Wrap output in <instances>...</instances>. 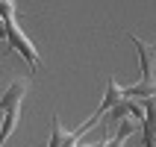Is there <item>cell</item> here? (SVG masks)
<instances>
[{
  "instance_id": "obj_1",
  "label": "cell",
  "mask_w": 156,
  "mask_h": 147,
  "mask_svg": "<svg viewBox=\"0 0 156 147\" xmlns=\"http://www.w3.org/2000/svg\"><path fill=\"white\" fill-rule=\"evenodd\" d=\"M18 9L12 0H0V18H3V24H6V38H9V50H15L24 56V62L30 68H41V59H38V50H35V44L30 41V35L21 30L18 24Z\"/></svg>"
},
{
  "instance_id": "obj_2",
  "label": "cell",
  "mask_w": 156,
  "mask_h": 147,
  "mask_svg": "<svg viewBox=\"0 0 156 147\" xmlns=\"http://www.w3.org/2000/svg\"><path fill=\"white\" fill-rule=\"evenodd\" d=\"M127 38H130L133 47L139 50V65H141V77H139V82H141V86H153V82H156V50L150 47L147 41H141L139 35H133V33L127 35Z\"/></svg>"
},
{
  "instance_id": "obj_3",
  "label": "cell",
  "mask_w": 156,
  "mask_h": 147,
  "mask_svg": "<svg viewBox=\"0 0 156 147\" xmlns=\"http://www.w3.org/2000/svg\"><path fill=\"white\" fill-rule=\"evenodd\" d=\"M27 94H30V77H15L12 82H9V88L3 91V97H0V115L21 109V103H24Z\"/></svg>"
},
{
  "instance_id": "obj_4",
  "label": "cell",
  "mask_w": 156,
  "mask_h": 147,
  "mask_svg": "<svg viewBox=\"0 0 156 147\" xmlns=\"http://www.w3.org/2000/svg\"><path fill=\"white\" fill-rule=\"evenodd\" d=\"M144 118H141V138L144 147H156V94L144 97Z\"/></svg>"
},
{
  "instance_id": "obj_5",
  "label": "cell",
  "mask_w": 156,
  "mask_h": 147,
  "mask_svg": "<svg viewBox=\"0 0 156 147\" xmlns=\"http://www.w3.org/2000/svg\"><path fill=\"white\" fill-rule=\"evenodd\" d=\"M109 115V121H124V118H136V121L141 124V118H144V103L141 100H133V97H124L121 103L115 106Z\"/></svg>"
},
{
  "instance_id": "obj_6",
  "label": "cell",
  "mask_w": 156,
  "mask_h": 147,
  "mask_svg": "<svg viewBox=\"0 0 156 147\" xmlns=\"http://www.w3.org/2000/svg\"><path fill=\"white\" fill-rule=\"evenodd\" d=\"M121 100H124L121 86L115 82V77H109V79H106V94H103V103L94 109V115H97V118H103V115H106V112H112V109L121 103Z\"/></svg>"
},
{
  "instance_id": "obj_7",
  "label": "cell",
  "mask_w": 156,
  "mask_h": 147,
  "mask_svg": "<svg viewBox=\"0 0 156 147\" xmlns=\"http://www.w3.org/2000/svg\"><path fill=\"white\" fill-rule=\"evenodd\" d=\"M18 121H21V109H15V112H6V115H3V127H0V147L6 144V141H9V135L15 132Z\"/></svg>"
},
{
  "instance_id": "obj_8",
  "label": "cell",
  "mask_w": 156,
  "mask_h": 147,
  "mask_svg": "<svg viewBox=\"0 0 156 147\" xmlns=\"http://www.w3.org/2000/svg\"><path fill=\"white\" fill-rule=\"evenodd\" d=\"M65 138H68V132H65V127L59 124V118L53 115L50 118V141H47V147H62Z\"/></svg>"
},
{
  "instance_id": "obj_9",
  "label": "cell",
  "mask_w": 156,
  "mask_h": 147,
  "mask_svg": "<svg viewBox=\"0 0 156 147\" xmlns=\"http://www.w3.org/2000/svg\"><path fill=\"white\" fill-rule=\"evenodd\" d=\"M124 144H127V138H124V135H112V138L106 135L103 141H80L77 147H124Z\"/></svg>"
},
{
  "instance_id": "obj_10",
  "label": "cell",
  "mask_w": 156,
  "mask_h": 147,
  "mask_svg": "<svg viewBox=\"0 0 156 147\" xmlns=\"http://www.w3.org/2000/svg\"><path fill=\"white\" fill-rule=\"evenodd\" d=\"M0 38H6V24H3V18H0Z\"/></svg>"
},
{
  "instance_id": "obj_11",
  "label": "cell",
  "mask_w": 156,
  "mask_h": 147,
  "mask_svg": "<svg viewBox=\"0 0 156 147\" xmlns=\"http://www.w3.org/2000/svg\"><path fill=\"white\" fill-rule=\"evenodd\" d=\"M150 47H153V50H156V41H153V44H150Z\"/></svg>"
}]
</instances>
